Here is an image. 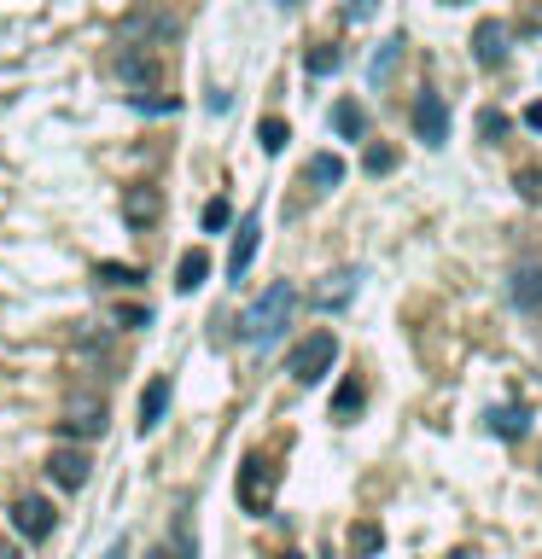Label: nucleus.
Masks as SVG:
<instances>
[{
	"label": "nucleus",
	"mask_w": 542,
	"mask_h": 559,
	"mask_svg": "<svg viewBox=\"0 0 542 559\" xmlns=\"http://www.w3.org/2000/svg\"><path fill=\"white\" fill-rule=\"evenodd\" d=\"M257 239H263V216H245L234 233V251H228V280H245V268L257 257Z\"/></svg>",
	"instance_id": "8"
},
{
	"label": "nucleus",
	"mask_w": 542,
	"mask_h": 559,
	"mask_svg": "<svg viewBox=\"0 0 542 559\" xmlns=\"http://www.w3.org/2000/svg\"><path fill=\"white\" fill-rule=\"evenodd\" d=\"M449 6H467V0H449Z\"/></svg>",
	"instance_id": "37"
},
{
	"label": "nucleus",
	"mask_w": 542,
	"mask_h": 559,
	"mask_svg": "<svg viewBox=\"0 0 542 559\" xmlns=\"http://www.w3.org/2000/svg\"><path fill=\"white\" fill-rule=\"evenodd\" d=\"M0 559H18V554H0Z\"/></svg>",
	"instance_id": "39"
},
{
	"label": "nucleus",
	"mask_w": 542,
	"mask_h": 559,
	"mask_svg": "<svg viewBox=\"0 0 542 559\" xmlns=\"http://www.w3.org/2000/svg\"><path fill=\"white\" fill-rule=\"evenodd\" d=\"M158 210H164V198L152 193V187H129V193H123V222H129V228H152Z\"/></svg>",
	"instance_id": "10"
},
{
	"label": "nucleus",
	"mask_w": 542,
	"mask_h": 559,
	"mask_svg": "<svg viewBox=\"0 0 542 559\" xmlns=\"http://www.w3.org/2000/svg\"><path fill=\"white\" fill-rule=\"evenodd\" d=\"M175 559H199V548H193V542H181V554Z\"/></svg>",
	"instance_id": "34"
},
{
	"label": "nucleus",
	"mask_w": 542,
	"mask_h": 559,
	"mask_svg": "<svg viewBox=\"0 0 542 559\" xmlns=\"http://www.w3.org/2000/svg\"><path fill=\"white\" fill-rule=\"evenodd\" d=\"M204 280H210V257H204V251H187V257L175 263V292H199Z\"/></svg>",
	"instance_id": "14"
},
{
	"label": "nucleus",
	"mask_w": 542,
	"mask_h": 559,
	"mask_svg": "<svg viewBox=\"0 0 542 559\" xmlns=\"http://www.w3.org/2000/svg\"><path fill=\"white\" fill-rule=\"evenodd\" d=\"M117 327H152V309H135V303H123V309H117Z\"/></svg>",
	"instance_id": "29"
},
{
	"label": "nucleus",
	"mask_w": 542,
	"mask_h": 559,
	"mask_svg": "<svg viewBox=\"0 0 542 559\" xmlns=\"http://www.w3.org/2000/svg\"><path fill=\"white\" fill-rule=\"evenodd\" d=\"M525 129H537V134H542V105H531V111H525Z\"/></svg>",
	"instance_id": "32"
},
{
	"label": "nucleus",
	"mask_w": 542,
	"mask_h": 559,
	"mask_svg": "<svg viewBox=\"0 0 542 559\" xmlns=\"http://www.w3.org/2000/svg\"><path fill=\"white\" fill-rule=\"evenodd\" d=\"M519 198H525V204H542V175L537 169H519Z\"/></svg>",
	"instance_id": "28"
},
{
	"label": "nucleus",
	"mask_w": 542,
	"mask_h": 559,
	"mask_svg": "<svg viewBox=\"0 0 542 559\" xmlns=\"http://www.w3.org/2000/svg\"><path fill=\"white\" fill-rule=\"evenodd\" d=\"M170 396H175V385H170V373H158L146 391H140V437L146 431H158L164 426V414H170Z\"/></svg>",
	"instance_id": "7"
},
{
	"label": "nucleus",
	"mask_w": 542,
	"mask_h": 559,
	"mask_svg": "<svg viewBox=\"0 0 542 559\" xmlns=\"http://www.w3.org/2000/svg\"><path fill=\"white\" fill-rule=\"evenodd\" d=\"M280 6H298V0H280Z\"/></svg>",
	"instance_id": "36"
},
{
	"label": "nucleus",
	"mask_w": 542,
	"mask_h": 559,
	"mask_svg": "<svg viewBox=\"0 0 542 559\" xmlns=\"http://www.w3.org/2000/svg\"><path fill=\"white\" fill-rule=\"evenodd\" d=\"M228 222H234V210H228V198H210V204H204V228H210V233H222V228H228Z\"/></svg>",
	"instance_id": "26"
},
{
	"label": "nucleus",
	"mask_w": 542,
	"mask_h": 559,
	"mask_svg": "<svg viewBox=\"0 0 542 559\" xmlns=\"http://www.w3.org/2000/svg\"><path fill=\"white\" fill-rule=\"evenodd\" d=\"M292 309H298V292H292V280H274L269 292L257 297L245 315H239V338L245 344H274L286 321H292Z\"/></svg>",
	"instance_id": "1"
},
{
	"label": "nucleus",
	"mask_w": 542,
	"mask_h": 559,
	"mask_svg": "<svg viewBox=\"0 0 542 559\" xmlns=\"http://www.w3.org/2000/svg\"><path fill=\"white\" fill-rule=\"evenodd\" d=\"M478 134H484V140H502V134H508V117H502V111H478Z\"/></svg>",
	"instance_id": "27"
},
{
	"label": "nucleus",
	"mask_w": 542,
	"mask_h": 559,
	"mask_svg": "<svg viewBox=\"0 0 542 559\" xmlns=\"http://www.w3.org/2000/svg\"><path fill=\"white\" fill-rule=\"evenodd\" d=\"M443 559H478V554H473V548H449Z\"/></svg>",
	"instance_id": "33"
},
{
	"label": "nucleus",
	"mask_w": 542,
	"mask_h": 559,
	"mask_svg": "<svg viewBox=\"0 0 542 559\" xmlns=\"http://www.w3.org/2000/svg\"><path fill=\"white\" fill-rule=\"evenodd\" d=\"M158 70H152V59H140V53H123V82L129 88H140V82H152Z\"/></svg>",
	"instance_id": "24"
},
{
	"label": "nucleus",
	"mask_w": 542,
	"mask_h": 559,
	"mask_svg": "<svg viewBox=\"0 0 542 559\" xmlns=\"http://www.w3.org/2000/svg\"><path fill=\"white\" fill-rule=\"evenodd\" d=\"M525 426H531L525 408H490V431L496 437H525Z\"/></svg>",
	"instance_id": "19"
},
{
	"label": "nucleus",
	"mask_w": 542,
	"mask_h": 559,
	"mask_svg": "<svg viewBox=\"0 0 542 559\" xmlns=\"http://www.w3.org/2000/svg\"><path fill=\"white\" fill-rule=\"evenodd\" d=\"M513 303L519 309H542V268H519L513 274Z\"/></svg>",
	"instance_id": "18"
},
{
	"label": "nucleus",
	"mask_w": 542,
	"mask_h": 559,
	"mask_svg": "<svg viewBox=\"0 0 542 559\" xmlns=\"http://www.w3.org/2000/svg\"><path fill=\"white\" fill-rule=\"evenodd\" d=\"M280 559H304V554H280Z\"/></svg>",
	"instance_id": "35"
},
{
	"label": "nucleus",
	"mask_w": 542,
	"mask_h": 559,
	"mask_svg": "<svg viewBox=\"0 0 542 559\" xmlns=\"http://www.w3.org/2000/svg\"><path fill=\"white\" fill-rule=\"evenodd\" d=\"M397 59H403V35H391V41L373 53V82H385V76L397 70Z\"/></svg>",
	"instance_id": "22"
},
{
	"label": "nucleus",
	"mask_w": 542,
	"mask_h": 559,
	"mask_svg": "<svg viewBox=\"0 0 542 559\" xmlns=\"http://www.w3.org/2000/svg\"><path fill=\"white\" fill-rule=\"evenodd\" d=\"M47 472H53L59 490H82V484H88V455H82V449H59V455L47 461Z\"/></svg>",
	"instance_id": "11"
},
{
	"label": "nucleus",
	"mask_w": 542,
	"mask_h": 559,
	"mask_svg": "<svg viewBox=\"0 0 542 559\" xmlns=\"http://www.w3.org/2000/svg\"><path fill=\"white\" fill-rule=\"evenodd\" d=\"M385 548V530L373 525V519H362V525H350V559H373Z\"/></svg>",
	"instance_id": "17"
},
{
	"label": "nucleus",
	"mask_w": 542,
	"mask_h": 559,
	"mask_svg": "<svg viewBox=\"0 0 542 559\" xmlns=\"http://www.w3.org/2000/svg\"><path fill=\"white\" fill-rule=\"evenodd\" d=\"M94 280H105V286H140L146 274L129 268V263H100V268H94Z\"/></svg>",
	"instance_id": "23"
},
{
	"label": "nucleus",
	"mask_w": 542,
	"mask_h": 559,
	"mask_svg": "<svg viewBox=\"0 0 542 559\" xmlns=\"http://www.w3.org/2000/svg\"><path fill=\"white\" fill-rule=\"evenodd\" d=\"M373 6H379V0H350V6H344V18H350V24H362V18H373Z\"/></svg>",
	"instance_id": "30"
},
{
	"label": "nucleus",
	"mask_w": 542,
	"mask_h": 559,
	"mask_svg": "<svg viewBox=\"0 0 542 559\" xmlns=\"http://www.w3.org/2000/svg\"><path fill=\"white\" fill-rule=\"evenodd\" d=\"M344 181V158H333V152H315L304 164V187H315V193H333Z\"/></svg>",
	"instance_id": "12"
},
{
	"label": "nucleus",
	"mask_w": 542,
	"mask_h": 559,
	"mask_svg": "<svg viewBox=\"0 0 542 559\" xmlns=\"http://www.w3.org/2000/svg\"><path fill=\"white\" fill-rule=\"evenodd\" d=\"M362 402H368V385L350 373V379L339 385V396H333V420H356V414H362Z\"/></svg>",
	"instance_id": "16"
},
{
	"label": "nucleus",
	"mask_w": 542,
	"mask_h": 559,
	"mask_svg": "<svg viewBox=\"0 0 542 559\" xmlns=\"http://www.w3.org/2000/svg\"><path fill=\"white\" fill-rule=\"evenodd\" d=\"M123 554H129V536H117V542L105 548V559H123Z\"/></svg>",
	"instance_id": "31"
},
{
	"label": "nucleus",
	"mask_w": 542,
	"mask_h": 559,
	"mask_svg": "<svg viewBox=\"0 0 542 559\" xmlns=\"http://www.w3.org/2000/svg\"><path fill=\"white\" fill-rule=\"evenodd\" d=\"M333 129H339L344 140H362V134H368V111H362L356 99H339V105H333Z\"/></svg>",
	"instance_id": "15"
},
{
	"label": "nucleus",
	"mask_w": 542,
	"mask_h": 559,
	"mask_svg": "<svg viewBox=\"0 0 542 559\" xmlns=\"http://www.w3.org/2000/svg\"><path fill=\"white\" fill-rule=\"evenodd\" d=\"M339 65H344L339 47H309V53H304V70H309V76H333Z\"/></svg>",
	"instance_id": "21"
},
{
	"label": "nucleus",
	"mask_w": 542,
	"mask_h": 559,
	"mask_svg": "<svg viewBox=\"0 0 542 559\" xmlns=\"http://www.w3.org/2000/svg\"><path fill=\"white\" fill-rule=\"evenodd\" d=\"M333 362H339V338H333V332H309L304 344L286 356V373H292L298 385H315V379L333 373Z\"/></svg>",
	"instance_id": "3"
},
{
	"label": "nucleus",
	"mask_w": 542,
	"mask_h": 559,
	"mask_svg": "<svg viewBox=\"0 0 542 559\" xmlns=\"http://www.w3.org/2000/svg\"><path fill=\"white\" fill-rule=\"evenodd\" d=\"M473 59L478 65H502V59H508V24L484 18V24L473 30Z\"/></svg>",
	"instance_id": "9"
},
{
	"label": "nucleus",
	"mask_w": 542,
	"mask_h": 559,
	"mask_svg": "<svg viewBox=\"0 0 542 559\" xmlns=\"http://www.w3.org/2000/svg\"><path fill=\"white\" fill-rule=\"evenodd\" d=\"M152 559H170V554H152Z\"/></svg>",
	"instance_id": "38"
},
{
	"label": "nucleus",
	"mask_w": 542,
	"mask_h": 559,
	"mask_svg": "<svg viewBox=\"0 0 542 559\" xmlns=\"http://www.w3.org/2000/svg\"><path fill=\"white\" fill-rule=\"evenodd\" d=\"M53 501L47 495H18V507H12V525H18V536L24 542H41V536H53Z\"/></svg>",
	"instance_id": "5"
},
{
	"label": "nucleus",
	"mask_w": 542,
	"mask_h": 559,
	"mask_svg": "<svg viewBox=\"0 0 542 559\" xmlns=\"http://www.w3.org/2000/svg\"><path fill=\"white\" fill-rule=\"evenodd\" d=\"M356 286H362V274H356V268L327 274V286L315 292V309H339V303H350V297H356Z\"/></svg>",
	"instance_id": "13"
},
{
	"label": "nucleus",
	"mask_w": 542,
	"mask_h": 559,
	"mask_svg": "<svg viewBox=\"0 0 542 559\" xmlns=\"http://www.w3.org/2000/svg\"><path fill=\"white\" fill-rule=\"evenodd\" d=\"M59 431H65V437H76V443L100 437V431H105V402H100V396H70Z\"/></svg>",
	"instance_id": "4"
},
{
	"label": "nucleus",
	"mask_w": 542,
	"mask_h": 559,
	"mask_svg": "<svg viewBox=\"0 0 542 559\" xmlns=\"http://www.w3.org/2000/svg\"><path fill=\"white\" fill-rule=\"evenodd\" d=\"M274 484H280V472H274L269 455H245V461H239V507H245L251 519H263L274 507Z\"/></svg>",
	"instance_id": "2"
},
{
	"label": "nucleus",
	"mask_w": 542,
	"mask_h": 559,
	"mask_svg": "<svg viewBox=\"0 0 542 559\" xmlns=\"http://www.w3.org/2000/svg\"><path fill=\"white\" fill-rule=\"evenodd\" d=\"M414 134H420L426 146H443V140H449V105H443V94H414Z\"/></svg>",
	"instance_id": "6"
},
{
	"label": "nucleus",
	"mask_w": 542,
	"mask_h": 559,
	"mask_svg": "<svg viewBox=\"0 0 542 559\" xmlns=\"http://www.w3.org/2000/svg\"><path fill=\"white\" fill-rule=\"evenodd\" d=\"M362 169H368V175H391V169H397V152H391V146H368Z\"/></svg>",
	"instance_id": "25"
},
{
	"label": "nucleus",
	"mask_w": 542,
	"mask_h": 559,
	"mask_svg": "<svg viewBox=\"0 0 542 559\" xmlns=\"http://www.w3.org/2000/svg\"><path fill=\"white\" fill-rule=\"evenodd\" d=\"M286 140H292V129H286V123H280V117H263V123H257V146H263V152H286Z\"/></svg>",
	"instance_id": "20"
}]
</instances>
